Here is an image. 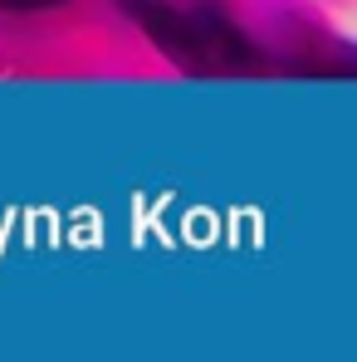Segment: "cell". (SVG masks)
Listing matches in <instances>:
<instances>
[{"instance_id":"6da1fadb","label":"cell","mask_w":357,"mask_h":362,"mask_svg":"<svg viewBox=\"0 0 357 362\" xmlns=\"http://www.w3.org/2000/svg\"><path fill=\"white\" fill-rule=\"evenodd\" d=\"M152 30L157 40L177 54V59L196 64V69H226L240 64V35L230 25H221L216 15H201V10H157L152 15Z\"/></svg>"},{"instance_id":"7a4b0ae2","label":"cell","mask_w":357,"mask_h":362,"mask_svg":"<svg viewBox=\"0 0 357 362\" xmlns=\"http://www.w3.org/2000/svg\"><path fill=\"white\" fill-rule=\"evenodd\" d=\"M5 10H40V5H59V0H0Z\"/></svg>"}]
</instances>
